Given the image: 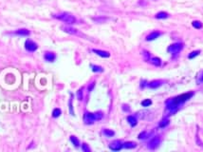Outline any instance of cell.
Listing matches in <instances>:
<instances>
[{"label": "cell", "mask_w": 203, "mask_h": 152, "mask_svg": "<svg viewBox=\"0 0 203 152\" xmlns=\"http://www.w3.org/2000/svg\"><path fill=\"white\" fill-rule=\"evenodd\" d=\"M104 117V113L102 111H97L94 113L84 112V123L86 125H92L96 121L102 120Z\"/></svg>", "instance_id": "cell-1"}, {"label": "cell", "mask_w": 203, "mask_h": 152, "mask_svg": "<svg viewBox=\"0 0 203 152\" xmlns=\"http://www.w3.org/2000/svg\"><path fill=\"white\" fill-rule=\"evenodd\" d=\"M53 17L58 19V20H60V21H63L64 23L67 24V25L76 24V22H77L76 17H75L73 14H69V12H61V14H53Z\"/></svg>", "instance_id": "cell-2"}, {"label": "cell", "mask_w": 203, "mask_h": 152, "mask_svg": "<svg viewBox=\"0 0 203 152\" xmlns=\"http://www.w3.org/2000/svg\"><path fill=\"white\" fill-rule=\"evenodd\" d=\"M192 96H193V92H189V93H184V94H181L179 96H176L175 98L170 99V100H171V102L173 104L179 106L181 104H182V103H184L187 101V100H189Z\"/></svg>", "instance_id": "cell-3"}, {"label": "cell", "mask_w": 203, "mask_h": 152, "mask_svg": "<svg viewBox=\"0 0 203 152\" xmlns=\"http://www.w3.org/2000/svg\"><path fill=\"white\" fill-rule=\"evenodd\" d=\"M183 48V44L182 43H175L170 45L168 48V51L172 54L173 56L176 57L178 54L181 52V50Z\"/></svg>", "instance_id": "cell-4"}, {"label": "cell", "mask_w": 203, "mask_h": 152, "mask_svg": "<svg viewBox=\"0 0 203 152\" xmlns=\"http://www.w3.org/2000/svg\"><path fill=\"white\" fill-rule=\"evenodd\" d=\"M25 48H26V50L29 51V52H34V51L37 50L38 45L35 43L33 40L27 39L25 41Z\"/></svg>", "instance_id": "cell-5"}, {"label": "cell", "mask_w": 203, "mask_h": 152, "mask_svg": "<svg viewBox=\"0 0 203 152\" xmlns=\"http://www.w3.org/2000/svg\"><path fill=\"white\" fill-rule=\"evenodd\" d=\"M160 142H161V139H160L159 136L153 137L151 140L149 141V143H148V148H149V149H151V150L156 149V148L159 145Z\"/></svg>", "instance_id": "cell-6"}, {"label": "cell", "mask_w": 203, "mask_h": 152, "mask_svg": "<svg viewBox=\"0 0 203 152\" xmlns=\"http://www.w3.org/2000/svg\"><path fill=\"white\" fill-rule=\"evenodd\" d=\"M109 148L112 151H120L123 148V143L121 140H115L109 144Z\"/></svg>", "instance_id": "cell-7"}, {"label": "cell", "mask_w": 203, "mask_h": 152, "mask_svg": "<svg viewBox=\"0 0 203 152\" xmlns=\"http://www.w3.org/2000/svg\"><path fill=\"white\" fill-rule=\"evenodd\" d=\"M44 59L45 61H47L48 63H52L54 62L55 59H56V54H55L53 51H46L44 53Z\"/></svg>", "instance_id": "cell-8"}, {"label": "cell", "mask_w": 203, "mask_h": 152, "mask_svg": "<svg viewBox=\"0 0 203 152\" xmlns=\"http://www.w3.org/2000/svg\"><path fill=\"white\" fill-rule=\"evenodd\" d=\"M162 84H163L162 80H153L147 84V87H148L149 89H159L160 86H162Z\"/></svg>", "instance_id": "cell-9"}, {"label": "cell", "mask_w": 203, "mask_h": 152, "mask_svg": "<svg viewBox=\"0 0 203 152\" xmlns=\"http://www.w3.org/2000/svg\"><path fill=\"white\" fill-rule=\"evenodd\" d=\"M12 34L18 35V36H29L31 31H29L28 29H19V30H16L12 32Z\"/></svg>", "instance_id": "cell-10"}, {"label": "cell", "mask_w": 203, "mask_h": 152, "mask_svg": "<svg viewBox=\"0 0 203 152\" xmlns=\"http://www.w3.org/2000/svg\"><path fill=\"white\" fill-rule=\"evenodd\" d=\"M160 35H161V33H160L159 31H152L151 33H149L148 35L146 36L145 38V40L146 41H153V40H156L157 38H159Z\"/></svg>", "instance_id": "cell-11"}, {"label": "cell", "mask_w": 203, "mask_h": 152, "mask_svg": "<svg viewBox=\"0 0 203 152\" xmlns=\"http://www.w3.org/2000/svg\"><path fill=\"white\" fill-rule=\"evenodd\" d=\"M92 51L95 54H97V55H99V56L103 57V58H108L110 56V53L108 52V51H106V50H96V48H93Z\"/></svg>", "instance_id": "cell-12"}, {"label": "cell", "mask_w": 203, "mask_h": 152, "mask_svg": "<svg viewBox=\"0 0 203 152\" xmlns=\"http://www.w3.org/2000/svg\"><path fill=\"white\" fill-rule=\"evenodd\" d=\"M126 120H127L128 124H129L132 127H136L137 124H138V120H137L136 116H134V115H129V116H127Z\"/></svg>", "instance_id": "cell-13"}, {"label": "cell", "mask_w": 203, "mask_h": 152, "mask_svg": "<svg viewBox=\"0 0 203 152\" xmlns=\"http://www.w3.org/2000/svg\"><path fill=\"white\" fill-rule=\"evenodd\" d=\"M147 62L151 63L152 65H154V66H156V67H159L160 65H161V60H160L159 57H151L150 56Z\"/></svg>", "instance_id": "cell-14"}, {"label": "cell", "mask_w": 203, "mask_h": 152, "mask_svg": "<svg viewBox=\"0 0 203 152\" xmlns=\"http://www.w3.org/2000/svg\"><path fill=\"white\" fill-rule=\"evenodd\" d=\"M137 147V144L135 142H125V143H123V148H126V149H133V148H135Z\"/></svg>", "instance_id": "cell-15"}, {"label": "cell", "mask_w": 203, "mask_h": 152, "mask_svg": "<svg viewBox=\"0 0 203 152\" xmlns=\"http://www.w3.org/2000/svg\"><path fill=\"white\" fill-rule=\"evenodd\" d=\"M63 30L69 34H78V31L76 29H73L71 27H63Z\"/></svg>", "instance_id": "cell-16"}, {"label": "cell", "mask_w": 203, "mask_h": 152, "mask_svg": "<svg viewBox=\"0 0 203 152\" xmlns=\"http://www.w3.org/2000/svg\"><path fill=\"white\" fill-rule=\"evenodd\" d=\"M70 142L72 143V145H74L75 147H80V141H79V139H78L76 136H70Z\"/></svg>", "instance_id": "cell-17"}, {"label": "cell", "mask_w": 203, "mask_h": 152, "mask_svg": "<svg viewBox=\"0 0 203 152\" xmlns=\"http://www.w3.org/2000/svg\"><path fill=\"white\" fill-rule=\"evenodd\" d=\"M103 133L104 136H106V137H113L114 135H115V132H114L113 130H111V129H108V128H104V130H103Z\"/></svg>", "instance_id": "cell-18"}, {"label": "cell", "mask_w": 203, "mask_h": 152, "mask_svg": "<svg viewBox=\"0 0 203 152\" xmlns=\"http://www.w3.org/2000/svg\"><path fill=\"white\" fill-rule=\"evenodd\" d=\"M167 17H169V14L165 12H159L156 14L157 19H165Z\"/></svg>", "instance_id": "cell-19"}, {"label": "cell", "mask_w": 203, "mask_h": 152, "mask_svg": "<svg viewBox=\"0 0 203 152\" xmlns=\"http://www.w3.org/2000/svg\"><path fill=\"white\" fill-rule=\"evenodd\" d=\"M91 70L93 72H103L104 69L101 66H97V65H91Z\"/></svg>", "instance_id": "cell-20"}, {"label": "cell", "mask_w": 203, "mask_h": 152, "mask_svg": "<svg viewBox=\"0 0 203 152\" xmlns=\"http://www.w3.org/2000/svg\"><path fill=\"white\" fill-rule=\"evenodd\" d=\"M72 100H73V94H70V99H69V102H68V108H69L70 114L72 116H74V110H73V106H72Z\"/></svg>", "instance_id": "cell-21"}, {"label": "cell", "mask_w": 203, "mask_h": 152, "mask_svg": "<svg viewBox=\"0 0 203 152\" xmlns=\"http://www.w3.org/2000/svg\"><path fill=\"white\" fill-rule=\"evenodd\" d=\"M62 114V110L60 108H54L53 111H52V117L53 118H58L59 116Z\"/></svg>", "instance_id": "cell-22"}, {"label": "cell", "mask_w": 203, "mask_h": 152, "mask_svg": "<svg viewBox=\"0 0 203 152\" xmlns=\"http://www.w3.org/2000/svg\"><path fill=\"white\" fill-rule=\"evenodd\" d=\"M83 90H84V88H81V89L77 91V98H78V100H80V101H82V100L84 99Z\"/></svg>", "instance_id": "cell-23"}, {"label": "cell", "mask_w": 203, "mask_h": 152, "mask_svg": "<svg viewBox=\"0 0 203 152\" xmlns=\"http://www.w3.org/2000/svg\"><path fill=\"white\" fill-rule=\"evenodd\" d=\"M151 104H152V101L150 99H145L142 102V106H144V108H147V106H151Z\"/></svg>", "instance_id": "cell-24"}, {"label": "cell", "mask_w": 203, "mask_h": 152, "mask_svg": "<svg viewBox=\"0 0 203 152\" xmlns=\"http://www.w3.org/2000/svg\"><path fill=\"white\" fill-rule=\"evenodd\" d=\"M82 150H83L84 152H90L91 151L90 147H88V145L86 143H84L83 145H82Z\"/></svg>", "instance_id": "cell-25"}, {"label": "cell", "mask_w": 203, "mask_h": 152, "mask_svg": "<svg viewBox=\"0 0 203 152\" xmlns=\"http://www.w3.org/2000/svg\"><path fill=\"white\" fill-rule=\"evenodd\" d=\"M192 24H193V27L196 29H201L202 28V23L200 21H194Z\"/></svg>", "instance_id": "cell-26"}, {"label": "cell", "mask_w": 203, "mask_h": 152, "mask_svg": "<svg viewBox=\"0 0 203 152\" xmlns=\"http://www.w3.org/2000/svg\"><path fill=\"white\" fill-rule=\"evenodd\" d=\"M199 53H200V51H199V50L192 51V52L190 53V54H189V56H188V57H189V59H193V58H195L196 56H198Z\"/></svg>", "instance_id": "cell-27"}, {"label": "cell", "mask_w": 203, "mask_h": 152, "mask_svg": "<svg viewBox=\"0 0 203 152\" xmlns=\"http://www.w3.org/2000/svg\"><path fill=\"white\" fill-rule=\"evenodd\" d=\"M148 136H149V135H148V133H147L146 131H142V133L139 135V139H140V140H144V139H146Z\"/></svg>", "instance_id": "cell-28"}, {"label": "cell", "mask_w": 203, "mask_h": 152, "mask_svg": "<svg viewBox=\"0 0 203 152\" xmlns=\"http://www.w3.org/2000/svg\"><path fill=\"white\" fill-rule=\"evenodd\" d=\"M167 125H169V120L168 119H164L159 123V127H165Z\"/></svg>", "instance_id": "cell-29"}, {"label": "cell", "mask_w": 203, "mask_h": 152, "mask_svg": "<svg viewBox=\"0 0 203 152\" xmlns=\"http://www.w3.org/2000/svg\"><path fill=\"white\" fill-rule=\"evenodd\" d=\"M123 111H125V112H129L130 111L129 106H127V105H123Z\"/></svg>", "instance_id": "cell-30"}, {"label": "cell", "mask_w": 203, "mask_h": 152, "mask_svg": "<svg viewBox=\"0 0 203 152\" xmlns=\"http://www.w3.org/2000/svg\"><path fill=\"white\" fill-rule=\"evenodd\" d=\"M95 86V82H92L91 83V85H89V87H88V91H91V90H92V89H93V87Z\"/></svg>", "instance_id": "cell-31"}, {"label": "cell", "mask_w": 203, "mask_h": 152, "mask_svg": "<svg viewBox=\"0 0 203 152\" xmlns=\"http://www.w3.org/2000/svg\"><path fill=\"white\" fill-rule=\"evenodd\" d=\"M198 83H201V82H203V72L201 73V75L199 76V78H198Z\"/></svg>", "instance_id": "cell-32"}]
</instances>
